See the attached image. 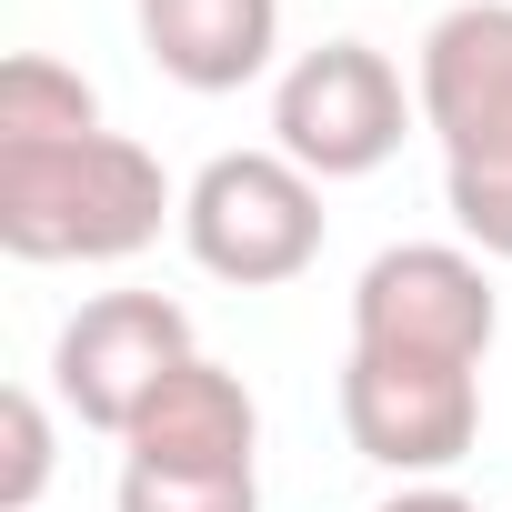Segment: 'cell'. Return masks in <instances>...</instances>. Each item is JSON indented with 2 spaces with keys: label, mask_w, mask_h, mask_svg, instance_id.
<instances>
[{
  "label": "cell",
  "mask_w": 512,
  "mask_h": 512,
  "mask_svg": "<svg viewBox=\"0 0 512 512\" xmlns=\"http://www.w3.org/2000/svg\"><path fill=\"white\" fill-rule=\"evenodd\" d=\"M101 131V91L51 61V51H21L0 71V151H31V141H91Z\"/></svg>",
  "instance_id": "cell-10"
},
{
  "label": "cell",
  "mask_w": 512,
  "mask_h": 512,
  "mask_svg": "<svg viewBox=\"0 0 512 512\" xmlns=\"http://www.w3.org/2000/svg\"><path fill=\"white\" fill-rule=\"evenodd\" d=\"M181 241L211 282L272 292V282L312 272V251H322V181L282 151H221L181 191Z\"/></svg>",
  "instance_id": "cell-2"
},
{
  "label": "cell",
  "mask_w": 512,
  "mask_h": 512,
  "mask_svg": "<svg viewBox=\"0 0 512 512\" xmlns=\"http://www.w3.org/2000/svg\"><path fill=\"white\" fill-rule=\"evenodd\" d=\"M141 51L181 91H241L282 51V0H141Z\"/></svg>",
  "instance_id": "cell-9"
},
{
  "label": "cell",
  "mask_w": 512,
  "mask_h": 512,
  "mask_svg": "<svg viewBox=\"0 0 512 512\" xmlns=\"http://www.w3.org/2000/svg\"><path fill=\"white\" fill-rule=\"evenodd\" d=\"M0 512H31L41 502V482H51V412H41V392L21 382L11 402H0Z\"/></svg>",
  "instance_id": "cell-12"
},
{
  "label": "cell",
  "mask_w": 512,
  "mask_h": 512,
  "mask_svg": "<svg viewBox=\"0 0 512 512\" xmlns=\"http://www.w3.org/2000/svg\"><path fill=\"white\" fill-rule=\"evenodd\" d=\"M181 362H191V312L161 302V292H101V302H81V312L61 322V342H51L61 402H71L91 432H111V442L141 422V402H151Z\"/></svg>",
  "instance_id": "cell-6"
},
{
  "label": "cell",
  "mask_w": 512,
  "mask_h": 512,
  "mask_svg": "<svg viewBox=\"0 0 512 512\" xmlns=\"http://www.w3.org/2000/svg\"><path fill=\"white\" fill-rule=\"evenodd\" d=\"M251 442H262V402H251L241 372H221L211 352H191L141 402V422L121 432V452L161 462V472H251Z\"/></svg>",
  "instance_id": "cell-8"
},
{
  "label": "cell",
  "mask_w": 512,
  "mask_h": 512,
  "mask_svg": "<svg viewBox=\"0 0 512 512\" xmlns=\"http://www.w3.org/2000/svg\"><path fill=\"white\" fill-rule=\"evenodd\" d=\"M342 432L362 462L402 482H442L472 432H482V372L462 362H402V352H352L342 362Z\"/></svg>",
  "instance_id": "cell-5"
},
{
  "label": "cell",
  "mask_w": 512,
  "mask_h": 512,
  "mask_svg": "<svg viewBox=\"0 0 512 512\" xmlns=\"http://www.w3.org/2000/svg\"><path fill=\"white\" fill-rule=\"evenodd\" d=\"M111 512H262L251 472H161V462H121Z\"/></svg>",
  "instance_id": "cell-11"
},
{
  "label": "cell",
  "mask_w": 512,
  "mask_h": 512,
  "mask_svg": "<svg viewBox=\"0 0 512 512\" xmlns=\"http://www.w3.org/2000/svg\"><path fill=\"white\" fill-rule=\"evenodd\" d=\"M442 201L482 262H512V171H442Z\"/></svg>",
  "instance_id": "cell-13"
},
{
  "label": "cell",
  "mask_w": 512,
  "mask_h": 512,
  "mask_svg": "<svg viewBox=\"0 0 512 512\" xmlns=\"http://www.w3.org/2000/svg\"><path fill=\"white\" fill-rule=\"evenodd\" d=\"M492 332H502L492 272L472 262V251H452V241H392L352 282V352H402V362L482 372Z\"/></svg>",
  "instance_id": "cell-3"
},
{
  "label": "cell",
  "mask_w": 512,
  "mask_h": 512,
  "mask_svg": "<svg viewBox=\"0 0 512 512\" xmlns=\"http://www.w3.org/2000/svg\"><path fill=\"white\" fill-rule=\"evenodd\" d=\"M171 221V171L131 131L0 151V251L11 262H131Z\"/></svg>",
  "instance_id": "cell-1"
},
{
  "label": "cell",
  "mask_w": 512,
  "mask_h": 512,
  "mask_svg": "<svg viewBox=\"0 0 512 512\" xmlns=\"http://www.w3.org/2000/svg\"><path fill=\"white\" fill-rule=\"evenodd\" d=\"M422 101H402V71L372 51V41H322L282 71L272 91V151L302 161L312 181H362L402 151Z\"/></svg>",
  "instance_id": "cell-4"
},
{
  "label": "cell",
  "mask_w": 512,
  "mask_h": 512,
  "mask_svg": "<svg viewBox=\"0 0 512 512\" xmlns=\"http://www.w3.org/2000/svg\"><path fill=\"white\" fill-rule=\"evenodd\" d=\"M412 101L442 141V171H512V0H452L422 31Z\"/></svg>",
  "instance_id": "cell-7"
},
{
  "label": "cell",
  "mask_w": 512,
  "mask_h": 512,
  "mask_svg": "<svg viewBox=\"0 0 512 512\" xmlns=\"http://www.w3.org/2000/svg\"><path fill=\"white\" fill-rule=\"evenodd\" d=\"M372 512H472V502H462L452 482H402V492H392V502H372Z\"/></svg>",
  "instance_id": "cell-14"
}]
</instances>
